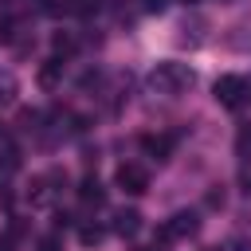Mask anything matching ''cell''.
I'll list each match as a JSON object with an SVG mask.
<instances>
[{"label": "cell", "instance_id": "cell-20", "mask_svg": "<svg viewBox=\"0 0 251 251\" xmlns=\"http://www.w3.org/2000/svg\"><path fill=\"white\" fill-rule=\"evenodd\" d=\"M12 243H16V239H12L8 231H4V235H0V251H12Z\"/></svg>", "mask_w": 251, "mask_h": 251}, {"label": "cell", "instance_id": "cell-11", "mask_svg": "<svg viewBox=\"0 0 251 251\" xmlns=\"http://www.w3.org/2000/svg\"><path fill=\"white\" fill-rule=\"evenodd\" d=\"M75 35H67V31H55V39H51V51H55V59H63V55H75Z\"/></svg>", "mask_w": 251, "mask_h": 251}, {"label": "cell", "instance_id": "cell-18", "mask_svg": "<svg viewBox=\"0 0 251 251\" xmlns=\"http://www.w3.org/2000/svg\"><path fill=\"white\" fill-rule=\"evenodd\" d=\"M141 8H145V12H165L169 0H141Z\"/></svg>", "mask_w": 251, "mask_h": 251}, {"label": "cell", "instance_id": "cell-12", "mask_svg": "<svg viewBox=\"0 0 251 251\" xmlns=\"http://www.w3.org/2000/svg\"><path fill=\"white\" fill-rule=\"evenodd\" d=\"M16 98V78H12V71H0V106H8Z\"/></svg>", "mask_w": 251, "mask_h": 251}, {"label": "cell", "instance_id": "cell-5", "mask_svg": "<svg viewBox=\"0 0 251 251\" xmlns=\"http://www.w3.org/2000/svg\"><path fill=\"white\" fill-rule=\"evenodd\" d=\"M114 231H118L122 239H133V235L141 231V212H137V208H122V212H114Z\"/></svg>", "mask_w": 251, "mask_h": 251}, {"label": "cell", "instance_id": "cell-3", "mask_svg": "<svg viewBox=\"0 0 251 251\" xmlns=\"http://www.w3.org/2000/svg\"><path fill=\"white\" fill-rule=\"evenodd\" d=\"M114 180H118V188L129 192V196H141V192L149 188V173H145L141 165H133V161H129V165H118V176H114Z\"/></svg>", "mask_w": 251, "mask_h": 251}, {"label": "cell", "instance_id": "cell-8", "mask_svg": "<svg viewBox=\"0 0 251 251\" xmlns=\"http://www.w3.org/2000/svg\"><path fill=\"white\" fill-rule=\"evenodd\" d=\"M141 145H145V153L157 157V161H169V153H173V137H169V133H161V137H141Z\"/></svg>", "mask_w": 251, "mask_h": 251}, {"label": "cell", "instance_id": "cell-9", "mask_svg": "<svg viewBox=\"0 0 251 251\" xmlns=\"http://www.w3.org/2000/svg\"><path fill=\"white\" fill-rule=\"evenodd\" d=\"M59 75H63V59H47V63L39 67V86H55Z\"/></svg>", "mask_w": 251, "mask_h": 251}, {"label": "cell", "instance_id": "cell-4", "mask_svg": "<svg viewBox=\"0 0 251 251\" xmlns=\"http://www.w3.org/2000/svg\"><path fill=\"white\" fill-rule=\"evenodd\" d=\"M165 231H169V239H192L200 231V220H196V212H176V216H169Z\"/></svg>", "mask_w": 251, "mask_h": 251}, {"label": "cell", "instance_id": "cell-13", "mask_svg": "<svg viewBox=\"0 0 251 251\" xmlns=\"http://www.w3.org/2000/svg\"><path fill=\"white\" fill-rule=\"evenodd\" d=\"M31 200H35V204H47V200H51V188H47V176H35V180H31Z\"/></svg>", "mask_w": 251, "mask_h": 251}, {"label": "cell", "instance_id": "cell-6", "mask_svg": "<svg viewBox=\"0 0 251 251\" xmlns=\"http://www.w3.org/2000/svg\"><path fill=\"white\" fill-rule=\"evenodd\" d=\"M204 27H208V20L204 16H188L184 24H180V43H188V47H196V43H204Z\"/></svg>", "mask_w": 251, "mask_h": 251}, {"label": "cell", "instance_id": "cell-14", "mask_svg": "<svg viewBox=\"0 0 251 251\" xmlns=\"http://www.w3.org/2000/svg\"><path fill=\"white\" fill-rule=\"evenodd\" d=\"M98 4H102V0H67V8H71V12H78V16L98 12Z\"/></svg>", "mask_w": 251, "mask_h": 251}, {"label": "cell", "instance_id": "cell-22", "mask_svg": "<svg viewBox=\"0 0 251 251\" xmlns=\"http://www.w3.org/2000/svg\"><path fill=\"white\" fill-rule=\"evenodd\" d=\"M137 251H157V247H137Z\"/></svg>", "mask_w": 251, "mask_h": 251}, {"label": "cell", "instance_id": "cell-21", "mask_svg": "<svg viewBox=\"0 0 251 251\" xmlns=\"http://www.w3.org/2000/svg\"><path fill=\"white\" fill-rule=\"evenodd\" d=\"M243 90H247V98H251V75H247V78H243Z\"/></svg>", "mask_w": 251, "mask_h": 251}, {"label": "cell", "instance_id": "cell-16", "mask_svg": "<svg viewBox=\"0 0 251 251\" xmlns=\"http://www.w3.org/2000/svg\"><path fill=\"white\" fill-rule=\"evenodd\" d=\"M204 204H208V208H224V188H208Z\"/></svg>", "mask_w": 251, "mask_h": 251}, {"label": "cell", "instance_id": "cell-1", "mask_svg": "<svg viewBox=\"0 0 251 251\" xmlns=\"http://www.w3.org/2000/svg\"><path fill=\"white\" fill-rule=\"evenodd\" d=\"M192 82H196V75H192L184 63H173V59L153 71V86H161L165 94H180V90H188Z\"/></svg>", "mask_w": 251, "mask_h": 251}, {"label": "cell", "instance_id": "cell-23", "mask_svg": "<svg viewBox=\"0 0 251 251\" xmlns=\"http://www.w3.org/2000/svg\"><path fill=\"white\" fill-rule=\"evenodd\" d=\"M184 4H196V0H184Z\"/></svg>", "mask_w": 251, "mask_h": 251}, {"label": "cell", "instance_id": "cell-19", "mask_svg": "<svg viewBox=\"0 0 251 251\" xmlns=\"http://www.w3.org/2000/svg\"><path fill=\"white\" fill-rule=\"evenodd\" d=\"M39 251H59V239H55V235H47V239H39Z\"/></svg>", "mask_w": 251, "mask_h": 251}, {"label": "cell", "instance_id": "cell-15", "mask_svg": "<svg viewBox=\"0 0 251 251\" xmlns=\"http://www.w3.org/2000/svg\"><path fill=\"white\" fill-rule=\"evenodd\" d=\"M235 149H239V157H251V129H239V137H235Z\"/></svg>", "mask_w": 251, "mask_h": 251}, {"label": "cell", "instance_id": "cell-2", "mask_svg": "<svg viewBox=\"0 0 251 251\" xmlns=\"http://www.w3.org/2000/svg\"><path fill=\"white\" fill-rule=\"evenodd\" d=\"M212 94H216L220 106H231V110H235L239 102H247V90H243V78H239V75H224V78H216Z\"/></svg>", "mask_w": 251, "mask_h": 251}, {"label": "cell", "instance_id": "cell-7", "mask_svg": "<svg viewBox=\"0 0 251 251\" xmlns=\"http://www.w3.org/2000/svg\"><path fill=\"white\" fill-rule=\"evenodd\" d=\"M78 200H82V204H94V208H102V204H106V188H102L94 176H86V180L78 184Z\"/></svg>", "mask_w": 251, "mask_h": 251}, {"label": "cell", "instance_id": "cell-17", "mask_svg": "<svg viewBox=\"0 0 251 251\" xmlns=\"http://www.w3.org/2000/svg\"><path fill=\"white\" fill-rule=\"evenodd\" d=\"M239 188H243V196H251V165H243V173H239Z\"/></svg>", "mask_w": 251, "mask_h": 251}, {"label": "cell", "instance_id": "cell-10", "mask_svg": "<svg viewBox=\"0 0 251 251\" xmlns=\"http://www.w3.org/2000/svg\"><path fill=\"white\" fill-rule=\"evenodd\" d=\"M102 239H106V227H102V224H82V227H78V243H82V247H94V243H102Z\"/></svg>", "mask_w": 251, "mask_h": 251}]
</instances>
